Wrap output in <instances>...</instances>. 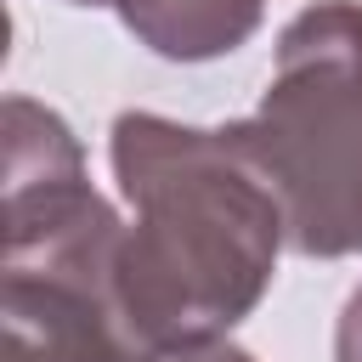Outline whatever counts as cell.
I'll return each mask as SVG.
<instances>
[{
    "label": "cell",
    "mask_w": 362,
    "mask_h": 362,
    "mask_svg": "<svg viewBox=\"0 0 362 362\" xmlns=\"http://www.w3.org/2000/svg\"><path fill=\"white\" fill-rule=\"evenodd\" d=\"M113 175L136 215L119 243V294L141 345L221 339L255 311L288 243L283 192L249 130L119 113Z\"/></svg>",
    "instance_id": "cell-1"
},
{
    "label": "cell",
    "mask_w": 362,
    "mask_h": 362,
    "mask_svg": "<svg viewBox=\"0 0 362 362\" xmlns=\"http://www.w3.org/2000/svg\"><path fill=\"white\" fill-rule=\"evenodd\" d=\"M119 215L90 192L74 130L6 102V362H147L119 294Z\"/></svg>",
    "instance_id": "cell-2"
},
{
    "label": "cell",
    "mask_w": 362,
    "mask_h": 362,
    "mask_svg": "<svg viewBox=\"0 0 362 362\" xmlns=\"http://www.w3.org/2000/svg\"><path fill=\"white\" fill-rule=\"evenodd\" d=\"M288 243L300 255H362V6L322 0L277 40V74L255 119Z\"/></svg>",
    "instance_id": "cell-3"
},
{
    "label": "cell",
    "mask_w": 362,
    "mask_h": 362,
    "mask_svg": "<svg viewBox=\"0 0 362 362\" xmlns=\"http://www.w3.org/2000/svg\"><path fill=\"white\" fill-rule=\"evenodd\" d=\"M113 6L141 45L175 62L238 51L260 23V0H113Z\"/></svg>",
    "instance_id": "cell-4"
},
{
    "label": "cell",
    "mask_w": 362,
    "mask_h": 362,
    "mask_svg": "<svg viewBox=\"0 0 362 362\" xmlns=\"http://www.w3.org/2000/svg\"><path fill=\"white\" fill-rule=\"evenodd\" d=\"M147 362H255V356L238 351V345H221V339H198V345H164V351H147Z\"/></svg>",
    "instance_id": "cell-5"
},
{
    "label": "cell",
    "mask_w": 362,
    "mask_h": 362,
    "mask_svg": "<svg viewBox=\"0 0 362 362\" xmlns=\"http://www.w3.org/2000/svg\"><path fill=\"white\" fill-rule=\"evenodd\" d=\"M334 356H339V362H362V288L345 300V317H339V339H334Z\"/></svg>",
    "instance_id": "cell-6"
},
{
    "label": "cell",
    "mask_w": 362,
    "mask_h": 362,
    "mask_svg": "<svg viewBox=\"0 0 362 362\" xmlns=\"http://www.w3.org/2000/svg\"><path fill=\"white\" fill-rule=\"evenodd\" d=\"M74 6H96V0H74Z\"/></svg>",
    "instance_id": "cell-7"
}]
</instances>
